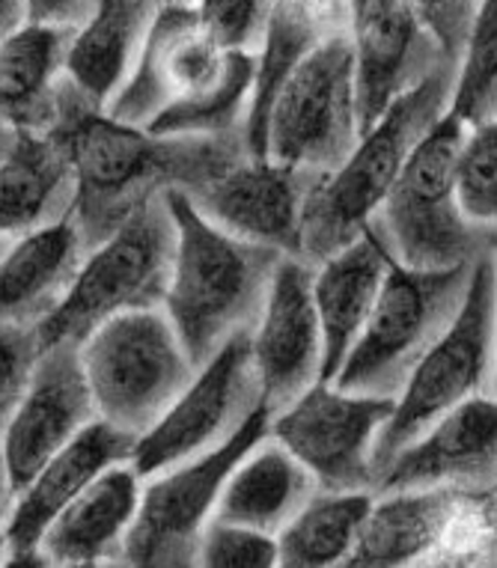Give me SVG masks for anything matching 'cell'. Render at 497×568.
<instances>
[{"instance_id": "37", "label": "cell", "mask_w": 497, "mask_h": 568, "mask_svg": "<svg viewBox=\"0 0 497 568\" xmlns=\"http://www.w3.org/2000/svg\"><path fill=\"white\" fill-rule=\"evenodd\" d=\"M99 7V0H28L30 24L75 33Z\"/></svg>"}, {"instance_id": "28", "label": "cell", "mask_w": 497, "mask_h": 568, "mask_svg": "<svg viewBox=\"0 0 497 568\" xmlns=\"http://www.w3.org/2000/svg\"><path fill=\"white\" fill-rule=\"evenodd\" d=\"M72 173L48 134H21L0 164V242H16L72 212Z\"/></svg>"}, {"instance_id": "3", "label": "cell", "mask_w": 497, "mask_h": 568, "mask_svg": "<svg viewBox=\"0 0 497 568\" xmlns=\"http://www.w3.org/2000/svg\"><path fill=\"white\" fill-rule=\"evenodd\" d=\"M453 75L456 63H442L423 84L399 95L361 134L352 155L316 182L301 217L298 260L316 268L364 233L417 143L450 111Z\"/></svg>"}, {"instance_id": "44", "label": "cell", "mask_w": 497, "mask_h": 568, "mask_svg": "<svg viewBox=\"0 0 497 568\" xmlns=\"http://www.w3.org/2000/svg\"><path fill=\"white\" fill-rule=\"evenodd\" d=\"M72 568H129L122 559H111V562H93V566H72Z\"/></svg>"}, {"instance_id": "8", "label": "cell", "mask_w": 497, "mask_h": 568, "mask_svg": "<svg viewBox=\"0 0 497 568\" xmlns=\"http://www.w3.org/2000/svg\"><path fill=\"white\" fill-rule=\"evenodd\" d=\"M470 271L474 260L447 271H417L390 262L376 310L331 384L357 396L396 399L417 364L459 316Z\"/></svg>"}, {"instance_id": "33", "label": "cell", "mask_w": 497, "mask_h": 568, "mask_svg": "<svg viewBox=\"0 0 497 568\" xmlns=\"http://www.w3.org/2000/svg\"><path fill=\"white\" fill-rule=\"evenodd\" d=\"M277 0H197L200 24L224 51L256 54Z\"/></svg>"}, {"instance_id": "39", "label": "cell", "mask_w": 497, "mask_h": 568, "mask_svg": "<svg viewBox=\"0 0 497 568\" xmlns=\"http://www.w3.org/2000/svg\"><path fill=\"white\" fill-rule=\"evenodd\" d=\"M0 568H57L51 559L42 554L39 548L30 550H7V557L0 562Z\"/></svg>"}, {"instance_id": "45", "label": "cell", "mask_w": 497, "mask_h": 568, "mask_svg": "<svg viewBox=\"0 0 497 568\" xmlns=\"http://www.w3.org/2000/svg\"><path fill=\"white\" fill-rule=\"evenodd\" d=\"M161 3H170V7H197V0H161Z\"/></svg>"}, {"instance_id": "14", "label": "cell", "mask_w": 497, "mask_h": 568, "mask_svg": "<svg viewBox=\"0 0 497 568\" xmlns=\"http://www.w3.org/2000/svg\"><path fill=\"white\" fill-rule=\"evenodd\" d=\"M497 485V399L465 402L399 449L373 479V494L453 491L486 497Z\"/></svg>"}, {"instance_id": "19", "label": "cell", "mask_w": 497, "mask_h": 568, "mask_svg": "<svg viewBox=\"0 0 497 568\" xmlns=\"http://www.w3.org/2000/svg\"><path fill=\"white\" fill-rule=\"evenodd\" d=\"M134 444L138 440L132 435L95 419L90 429L39 467L37 476L16 494V506L3 530L7 545L12 550L37 548L57 515L81 497L108 467L132 462Z\"/></svg>"}, {"instance_id": "41", "label": "cell", "mask_w": 497, "mask_h": 568, "mask_svg": "<svg viewBox=\"0 0 497 568\" xmlns=\"http://www.w3.org/2000/svg\"><path fill=\"white\" fill-rule=\"evenodd\" d=\"M432 568H491V562L479 550H456L453 557L438 559Z\"/></svg>"}, {"instance_id": "40", "label": "cell", "mask_w": 497, "mask_h": 568, "mask_svg": "<svg viewBox=\"0 0 497 568\" xmlns=\"http://www.w3.org/2000/svg\"><path fill=\"white\" fill-rule=\"evenodd\" d=\"M12 506H16V488H12L10 470H7V465H3V456H0V532L7 530Z\"/></svg>"}, {"instance_id": "18", "label": "cell", "mask_w": 497, "mask_h": 568, "mask_svg": "<svg viewBox=\"0 0 497 568\" xmlns=\"http://www.w3.org/2000/svg\"><path fill=\"white\" fill-rule=\"evenodd\" d=\"M320 179L247 155L191 196V203L235 239L263 244L283 256H301V217Z\"/></svg>"}, {"instance_id": "9", "label": "cell", "mask_w": 497, "mask_h": 568, "mask_svg": "<svg viewBox=\"0 0 497 568\" xmlns=\"http://www.w3.org/2000/svg\"><path fill=\"white\" fill-rule=\"evenodd\" d=\"M361 134L355 51L346 30L283 81L265 116L256 159L328 176L352 155Z\"/></svg>"}, {"instance_id": "32", "label": "cell", "mask_w": 497, "mask_h": 568, "mask_svg": "<svg viewBox=\"0 0 497 568\" xmlns=\"http://www.w3.org/2000/svg\"><path fill=\"white\" fill-rule=\"evenodd\" d=\"M456 200L474 230L497 233V120L468 129L456 161Z\"/></svg>"}, {"instance_id": "38", "label": "cell", "mask_w": 497, "mask_h": 568, "mask_svg": "<svg viewBox=\"0 0 497 568\" xmlns=\"http://www.w3.org/2000/svg\"><path fill=\"white\" fill-rule=\"evenodd\" d=\"M30 24L28 0H0V42Z\"/></svg>"}, {"instance_id": "30", "label": "cell", "mask_w": 497, "mask_h": 568, "mask_svg": "<svg viewBox=\"0 0 497 568\" xmlns=\"http://www.w3.org/2000/svg\"><path fill=\"white\" fill-rule=\"evenodd\" d=\"M254 87L256 54L226 51L217 75L200 93L155 116V122L146 131L168 134V138L247 134V120H251V108H254Z\"/></svg>"}, {"instance_id": "36", "label": "cell", "mask_w": 497, "mask_h": 568, "mask_svg": "<svg viewBox=\"0 0 497 568\" xmlns=\"http://www.w3.org/2000/svg\"><path fill=\"white\" fill-rule=\"evenodd\" d=\"M483 0H414V10L420 16L423 28L438 42L442 54L456 63L468 33L477 21Z\"/></svg>"}, {"instance_id": "6", "label": "cell", "mask_w": 497, "mask_h": 568, "mask_svg": "<svg viewBox=\"0 0 497 568\" xmlns=\"http://www.w3.org/2000/svg\"><path fill=\"white\" fill-rule=\"evenodd\" d=\"M78 352L99 419L134 440L173 408L197 375L164 310L122 313L95 327Z\"/></svg>"}, {"instance_id": "23", "label": "cell", "mask_w": 497, "mask_h": 568, "mask_svg": "<svg viewBox=\"0 0 497 568\" xmlns=\"http://www.w3.org/2000/svg\"><path fill=\"white\" fill-rule=\"evenodd\" d=\"M84 256L72 217L7 244L0 253V327L42 325L67 298Z\"/></svg>"}, {"instance_id": "35", "label": "cell", "mask_w": 497, "mask_h": 568, "mask_svg": "<svg viewBox=\"0 0 497 568\" xmlns=\"http://www.w3.org/2000/svg\"><path fill=\"white\" fill-rule=\"evenodd\" d=\"M39 354H42L39 325L0 327V440L24 399Z\"/></svg>"}, {"instance_id": "47", "label": "cell", "mask_w": 497, "mask_h": 568, "mask_svg": "<svg viewBox=\"0 0 497 568\" xmlns=\"http://www.w3.org/2000/svg\"><path fill=\"white\" fill-rule=\"evenodd\" d=\"M486 497H488V500H491V506H497V485H495V488H491V494H486Z\"/></svg>"}, {"instance_id": "15", "label": "cell", "mask_w": 497, "mask_h": 568, "mask_svg": "<svg viewBox=\"0 0 497 568\" xmlns=\"http://www.w3.org/2000/svg\"><path fill=\"white\" fill-rule=\"evenodd\" d=\"M95 419L99 414L78 345L57 343L42 348L24 399L0 440V456L10 470L16 494L37 476L39 467L90 429Z\"/></svg>"}, {"instance_id": "4", "label": "cell", "mask_w": 497, "mask_h": 568, "mask_svg": "<svg viewBox=\"0 0 497 568\" xmlns=\"http://www.w3.org/2000/svg\"><path fill=\"white\" fill-rule=\"evenodd\" d=\"M176 253L168 194L134 209L102 244L87 251L67 298L39 325L42 348L81 345L95 327L134 310H161Z\"/></svg>"}, {"instance_id": "48", "label": "cell", "mask_w": 497, "mask_h": 568, "mask_svg": "<svg viewBox=\"0 0 497 568\" xmlns=\"http://www.w3.org/2000/svg\"><path fill=\"white\" fill-rule=\"evenodd\" d=\"M495 509V521H491V530H495V548H497V506H491Z\"/></svg>"}, {"instance_id": "20", "label": "cell", "mask_w": 497, "mask_h": 568, "mask_svg": "<svg viewBox=\"0 0 497 568\" xmlns=\"http://www.w3.org/2000/svg\"><path fill=\"white\" fill-rule=\"evenodd\" d=\"M470 494L438 491L376 494L355 545L337 568H417L442 548Z\"/></svg>"}, {"instance_id": "12", "label": "cell", "mask_w": 497, "mask_h": 568, "mask_svg": "<svg viewBox=\"0 0 497 568\" xmlns=\"http://www.w3.org/2000/svg\"><path fill=\"white\" fill-rule=\"evenodd\" d=\"M394 405L320 382L272 414L268 435L307 467L320 491H373V449Z\"/></svg>"}, {"instance_id": "46", "label": "cell", "mask_w": 497, "mask_h": 568, "mask_svg": "<svg viewBox=\"0 0 497 568\" xmlns=\"http://www.w3.org/2000/svg\"><path fill=\"white\" fill-rule=\"evenodd\" d=\"M7 550H10V545H7V536L0 532V562H3V557H7Z\"/></svg>"}, {"instance_id": "17", "label": "cell", "mask_w": 497, "mask_h": 568, "mask_svg": "<svg viewBox=\"0 0 497 568\" xmlns=\"http://www.w3.org/2000/svg\"><path fill=\"white\" fill-rule=\"evenodd\" d=\"M224 57L226 51L203 30L194 7L161 3L132 75L104 113L125 125L150 129L168 108L200 93L217 75Z\"/></svg>"}, {"instance_id": "21", "label": "cell", "mask_w": 497, "mask_h": 568, "mask_svg": "<svg viewBox=\"0 0 497 568\" xmlns=\"http://www.w3.org/2000/svg\"><path fill=\"white\" fill-rule=\"evenodd\" d=\"M143 476L132 462L108 467L81 497L57 515L37 548L57 568L93 566L122 557L141 509Z\"/></svg>"}, {"instance_id": "42", "label": "cell", "mask_w": 497, "mask_h": 568, "mask_svg": "<svg viewBox=\"0 0 497 568\" xmlns=\"http://www.w3.org/2000/svg\"><path fill=\"white\" fill-rule=\"evenodd\" d=\"M19 138H21V131L12 129L7 120H0V164L10 159L12 150L19 146Z\"/></svg>"}, {"instance_id": "24", "label": "cell", "mask_w": 497, "mask_h": 568, "mask_svg": "<svg viewBox=\"0 0 497 568\" xmlns=\"http://www.w3.org/2000/svg\"><path fill=\"white\" fill-rule=\"evenodd\" d=\"M159 12L161 0H99L93 16L72 33L67 81L93 108L108 111L132 75Z\"/></svg>"}, {"instance_id": "29", "label": "cell", "mask_w": 497, "mask_h": 568, "mask_svg": "<svg viewBox=\"0 0 497 568\" xmlns=\"http://www.w3.org/2000/svg\"><path fill=\"white\" fill-rule=\"evenodd\" d=\"M376 504L373 491H320L283 527L277 539V568H337L355 545L366 515Z\"/></svg>"}, {"instance_id": "16", "label": "cell", "mask_w": 497, "mask_h": 568, "mask_svg": "<svg viewBox=\"0 0 497 568\" xmlns=\"http://www.w3.org/2000/svg\"><path fill=\"white\" fill-rule=\"evenodd\" d=\"M348 39L364 131L399 95L423 84L442 63H450L423 28L414 0H348Z\"/></svg>"}, {"instance_id": "27", "label": "cell", "mask_w": 497, "mask_h": 568, "mask_svg": "<svg viewBox=\"0 0 497 568\" xmlns=\"http://www.w3.org/2000/svg\"><path fill=\"white\" fill-rule=\"evenodd\" d=\"M69 30L28 24L0 42V120L21 134H45L67 81Z\"/></svg>"}, {"instance_id": "34", "label": "cell", "mask_w": 497, "mask_h": 568, "mask_svg": "<svg viewBox=\"0 0 497 568\" xmlns=\"http://www.w3.org/2000/svg\"><path fill=\"white\" fill-rule=\"evenodd\" d=\"M277 539L268 532L212 521L197 545L194 568H277Z\"/></svg>"}, {"instance_id": "5", "label": "cell", "mask_w": 497, "mask_h": 568, "mask_svg": "<svg viewBox=\"0 0 497 568\" xmlns=\"http://www.w3.org/2000/svg\"><path fill=\"white\" fill-rule=\"evenodd\" d=\"M497 373V271L488 247L479 251L459 316L432 345L396 396L373 449V479L390 458L420 438L432 423L477 396H491Z\"/></svg>"}, {"instance_id": "25", "label": "cell", "mask_w": 497, "mask_h": 568, "mask_svg": "<svg viewBox=\"0 0 497 568\" xmlns=\"http://www.w3.org/2000/svg\"><path fill=\"white\" fill-rule=\"evenodd\" d=\"M316 494L320 483L307 467L265 435L226 476L215 521L277 536Z\"/></svg>"}, {"instance_id": "2", "label": "cell", "mask_w": 497, "mask_h": 568, "mask_svg": "<svg viewBox=\"0 0 497 568\" xmlns=\"http://www.w3.org/2000/svg\"><path fill=\"white\" fill-rule=\"evenodd\" d=\"M168 205L176 221V253L161 310L200 369L254 327L283 253L224 233L182 191H170Z\"/></svg>"}, {"instance_id": "1", "label": "cell", "mask_w": 497, "mask_h": 568, "mask_svg": "<svg viewBox=\"0 0 497 568\" xmlns=\"http://www.w3.org/2000/svg\"><path fill=\"white\" fill-rule=\"evenodd\" d=\"M72 173V224L87 251L102 244L134 209L170 191H197L251 155L247 134L168 138L111 120L63 81L57 120L45 131Z\"/></svg>"}, {"instance_id": "11", "label": "cell", "mask_w": 497, "mask_h": 568, "mask_svg": "<svg viewBox=\"0 0 497 568\" xmlns=\"http://www.w3.org/2000/svg\"><path fill=\"white\" fill-rule=\"evenodd\" d=\"M263 408V390L251 357V331H244L200 366L173 408L138 438L132 453L134 470L150 479L206 456Z\"/></svg>"}, {"instance_id": "10", "label": "cell", "mask_w": 497, "mask_h": 568, "mask_svg": "<svg viewBox=\"0 0 497 568\" xmlns=\"http://www.w3.org/2000/svg\"><path fill=\"white\" fill-rule=\"evenodd\" d=\"M268 423L272 414L256 410L217 449L143 479L141 509L122 548V562L129 568H194L226 476L268 435Z\"/></svg>"}, {"instance_id": "7", "label": "cell", "mask_w": 497, "mask_h": 568, "mask_svg": "<svg viewBox=\"0 0 497 568\" xmlns=\"http://www.w3.org/2000/svg\"><path fill=\"white\" fill-rule=\"evenodd\" d=\"M465 138L468 125L450 111L444 113L366 224L396 265L447 271L477 260L486 247V235L468 224L456 200V161Z\"/></svg>"}, {"instance_id": "26", "label": "cell", "mask_w": 497, "mask_h": 568, "mask_svg": "<svg viewBox=\"0 0 497 568\" xmlns=\"http://www.w3.org/2000/svg\"><path fill=\"white\" fill-rule=\"evenodd\" d=\"M348 30V0H277L256 51L254 108L247 120V146L256 159L274 95L290 72L316 48Z\"/></svg>"}, {"instance_id": "22", "label": "cell", "mask_w": 497, "mask_h": 568, "mask_svg": "<svg viewBox=\"0 0 497 568\" xmlns=\"http://www.w3.org/2000/svg\"><path fill=\"white\" fill-rule=\"evenodd\" d=\"M390 256L378 235L366 226L355 242L313 268V301L325 343V382H334L348 352L364 334L385 286Z\"/></svg>"}, {"instance_id": "43", "label": "cell", "mask_w": 497, "mask_h": 568, "mask_svg": "<svg viewBox=\"0 0 497 568\" xmlns=\"http://www.w3.org/2000/svg\"><path fill=\"white\" fill-rule=\"evenodd\" d=\"M486 247L491 251V256H495V271H497V233L486 235ZM491 396L497 399V373H495V387H491Z\"/></svg>"}, {"instance_id": "13", "label": "cell", "mask_w": 497, "mask_h": 568, "mask_svg": "<svg viewBox=\"0 0 497 568\" xmlns=\"http://www.w3.org/2000/svg\"><path fill=\"white\" fill-rule=\"evenodd\" d=\"M251 357L263 405L277 414L325 382V343L313 301V265L283 256L274 271L263 313L251 327Z\"/></svg>"}, {"instance_id": "31", "label": "cell", "mask_w": 497, "mask_h": 568, "mask_svg": "<svg viewBox=\"0 0 497 568\" xmlns=\"http://www.w3.org/2000/svg\"><path fill=\"white\" fill-rule=\"evenodd\" d=\"M450 113L468 129L497 120V0H483L456 60Z\"/></svg>"}, {"instance_id": "49", "label": "cell", "mask_w": 497, "mask_h": 568, "mask_svg": "<svg viewBox=\"0 0 497 568\" xmlns=\"http://www.w3.org/2000/svg\"><path fill=\"white\" fill-rule=\"evenodd\" d=\"M7 244H10V242H0V253H3V247H7Z\"/></svg>"}]
</instances>
